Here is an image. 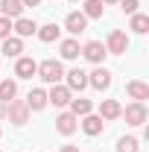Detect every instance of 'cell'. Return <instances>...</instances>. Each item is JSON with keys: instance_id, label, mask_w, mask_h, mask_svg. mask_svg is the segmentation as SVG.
<instances>
[{"instance_id": "cell-1", "label": "cell", "mask_w": 149, "mask_h": 152, "mask_svg": "<svg viewBox=\"0 0 149 152\" xmlns=\"http://www.w3.org/2000/svg\"><path fill=\"white\" fill-rule=\"evenodd\" d=\"M6 117L15 126H26L29 123V105H26V99H9L6 102Z\"/></svg>"}, {"instance_id": "cell-2", "label": "cell", "mask_w": 149, "mask_h": 152, "mask_svg": "<svg viewBox=\"0 0 149 152\" xmlns=\"http://www.w3.org/2000/svg\"><path fill=\"white\" fill-rule=\"evenodd\" d=\"M38 76H41L44 82H50V85H58L61 76H64V67H61L58 58H44V61L38 64Z\"/></svg>"}, {"instance_id": "cell-3", "label": "cell", "mask_w": 149, "mask_h": 152, "mask_svg": "<svg viewBox=\"0 0 149 152\" xmlns=\"http://www.w3.org/2000/svg\"><path fill=\"white\" fill-rule=\"evenodd\" d=\"M126 50H129V35H126L123 29H111V32H108V41H105V53L123 56Z\"/></svg>"}, {"instance_id": "cell-4", "label": "cell", "mask_w": 149, "mask_h": 152, "mask_svg": "<svg viewBox=\"0 0 149 152\" xmlns=\"http://www.w3.org/2000/svg\"><path fill=\"white\" fill-rule=\"evenodd\" d=\"M120 117H126L129 126H143V123H146V105H143V102H129V105L120 111Z\"/></svg>"}, {"instance_id": "cell-5", "label": "cell", "mask_w": 149, "mask_h": 152, "mask_svg": "<svg viewBox=\"0 0 149 152\" xmlns=\"http://www.w3.org/2000/svg\"><path fill=\"white\" fill-rule=\"evenodd\" d=\"M70 99H73V91H70L67 85H53V88H50V94H47V102H53L56 108L70 105Z\"/></svg>"}, {"instance_id": "cell-6", "label": "cell", "mask_w": 149, "mask_h": 152, "mask_svg": "<svg viewBox=\"0 0 149 152\" xmlns=\"http://www.w3.org/2000/svg\"><path fill=\"white\" fill-rule=\"evenodd\" d=\"M82 56L88 58L91 64H102V58L108 56V53H105V44H102V41H88V44L82 47Z\"/></svg>"}, {"instance_id": "cell-7", "label": "cell", "mask_w": 149, "mask_h": 152, "mask_svg": "<svg viewBox=\"0 0 149 152\" xmlns=\"http://www.w3.org/2000/svg\"><path fill=\"white\" fill-rule=\"evenodd\" d=\"M35 73H38L35 58H29V56H18V61H15V76H20V79H32Z\"/></svg>"}, {"instance_id": "cell-8", "label": "cell", "mask_w": 149, "mask_h": 152, "mask_svg": "<svg viewBox=\"0 0 149 152\" xmlns=\"http://www.w3.org/2000/svg\"><path fill=\"white\" fill-rule=\"evenodd\" d=\"M88 85H93L96 91H105V88L111 85V70L99 64V67H96L93 73H88Z\"/></svg>"}, {"instance_id": "cell-9", "label": "cell", "mask_w": 149, "mask_h": 152, "mask_svg": "<svg viewBox=\"0 0 149 152\" xmlns=\"http://www.w3.org/2000/svg\"><path fill=\"white\" fill-rule=\"evenodd\" d=\"M79 126H82V132L88 134V137H96V134H102V126H105V123H102L99 114H85Z\"/></svg>"}, {"instance_id": "cell-10", "label": "cell", "mask_w": 149, "mask_h": 152, "mask_svg": "<svg viewBox=\"0 0 149 152\" xmlns=\"http://www.w3.org/2000/svg\"><path fill=\"white\" fill-rule=\"evenodd\" d=\"M64 29H67L70 35H79V32L88 29V18H85L82 12H70V15L64 18Z\"/></svg>"}, {"instance_id": "cell-11", "label": "cell", "mask_w": 149, "mask_h": 152, "mask_svg": "<svg viewBox=\"0 0 149 152\" xmlns=\"http://www.w3.org/2000/svg\"><path fill=\"white\" fill-rule=\"evenodd\" d=\"M76 123H79V117H76V114H70V111H61L56 117V129L61 134H73L76 132Z\"/></svg>"}, {"instance_id": "cell-12", "label": "cell", "mask_w": 149, "mask_h": 152, "mask_svg": "<svg viewBox=\"0 0 149 152\" xmlns=\"http://www.w3.org/2000/svg\"><path fill=\"white\" fill-rule=\"evenodd\" d=\"M64 76H67V88H70V91H85V88H88V73H85V70L73 67L70 73H64Z\"/></svg>"}, {"instance_id": "cell-13", "label": "cell", "mask_w": 149, "mask_h": 152, "mask_svg": "<svg viewBox=\"0 0 149 152\" xmlns=\"http://www.w3.org/2000/svg\"><path fill=\"white\" fill-rule=\"evenodd\" d=\"M12 29L18 32V38H29V35H35V32H38V23H35V20H29V18H15Z\"/></svg>"}, {"instance_id": "cell-14", "label": "cell", "mask_w": 149, "mask_h": 152, "mask_svg": "<svg viewBox=\"0 0 149 152\" xmlns=\"http://www.w3.org/2000/svg\"><path fill=\"white\" fill-rule=\"evenodd\" d=\"M20 53H23V38H18V35H9V38H3V56H9V58H18Z\"/></svg>"}, {"instance_id": "cell-15", "label": "cell", "mask_w": 149, "mask_h": 152, "mask_svg": "<svg viewBox=\"0 0 149 152\" xmlns=\"http://www.w3.org/2000/svg\"><path fill=\"white\" fill-rule=\"evenodd\" d=\"M120 111H123V105H120L117 99H102V102H99V117H102V120H117Z\"/></svg>"}, {"instance_id": "cell-16", "label": "cell", "mask_w": 149, "mask_h": 152, "mask_svg": "<svg viewBox=\"0 0 149 152\" xmlns=\"http://www.w3.org/2000/svg\"><path fill=\"white\" fill-rule=\"evenodd\" d=\"M126 94H129L134 102H143V99H149V85L134 79V82H129V85H126Z\"/></svg>"}, {"instance_id": "cell-17", "label": "cell", "mask_w": 149, "mask_h": 152, "mask_svg": "<svg viewBox=\"0 0 149 152\" xmlns=\"http://www.w3.org/2000/svg\"><path fill=\"white\" fill-rule=\"evenodd\" d=\"M58 53H61V58H79V53H82V47H79V41L76 38H64L61 44H58Z\"/></svg>"}, {"instance_id": "cell-18", "label": "cell", "mask_w": 149, "mask_h": 152, "mask_svg": "<svg viewBox=\"0 0 149 152\" xmlns=\"http://www.w3.org/2000/svg\"><path fill=\"white\" fill-rule=\"evenodd\" d=\"M26 105H29V111H41L47 105V91L44 88H32L29 96H26Z\"/></svg>"}, {"instance_id": "cell-19", "label": "cell", "mask_w": 149, "mask_h": 152, "mask_svg": "<svg viewBox=\"0 0 149 152\" xmlns=\"http://www.w3.org/2000/svg\"><path fill=\"white\" fill-rule=\"evenodd\" d=\"M0 12H3V18H20V12H23V3L20 0H0Z\"/></svg>"}, {"instance_id": "cell-20", "label": "cell", "mask_w": 149, "mask_h": 152, "mask_svg": "<svg viewBox=\"0 0 149 152\" xmlns=\"http://www.w3.org/2000/svg\"><path fill=\"white\" fill-rule=\"evenodd\" d=\"M102 9H105V3L102 0H85L82 3V15L91 20V18H102Z\"/></svg>"}, {"instance_id": "cell-21", "label": "cell", "mask_w": 149, "mask_h": 152, "mask_svg": "<svg viewBox=\"0 0 149 152\" xmlns=\"http://www.w3.org/2000/svg\"><path fill=\"white\" fill-rule=\"evenodd\" d=\"M93 102L91 99H85V96H79V99H70V114H76V117H85V114H91Z\"/></svg>"}, {"instance_id": "cell-22", "label": "cell", "mask_w": 149, "mask_h": 152, "mask_svg": "<svg viewBox=\"0 0 149 152\" xmlns=\"http://www.w3.org/2000/svg\"><path fill=\"white\" fill-rule=\"evenodd\" d=\"M15 96H18V82L3 79V82H0V99H3V102H9V99H15Z\"/></svg>"}, {"instance_id": "cell-23", "label": "cell", "mask_w": 149, "mask_h": 152, "mask_svg": "<svg viewBox=\"0 0 149 152\" xmlns=\"http://www.w3.org/2000/svg\"><path fill=\"white\" fill-rule=\"evenodd\" d=\"M58 32H61V29H58L56 23H44V26L38 29V38H41L44 44H53V41L58 38Z\"/></svg>"}, {"instance_id": "cell-24", "label": "cell", "mask_w": 149, "mask_h": 152, "mask_svg": "<svg viewBox=\"0 0 149 152\" xmlns=\"http://www.w3.org/2000/svg\"><path fill=\"white\" fill-rule=\"evenodd\" d=\"M131 29H134L137 35H146V32H149V15L134 12V15H131Z\"/></svg>"}, {"instance_id": "cell-25", "label": "cell", "mask_w": 149, "mask_h": 152, "mask_svg": "<svg viewBox=\"0 0 149 152\" xmlns=\"http://www.w3.org/2000/svg\"><path fill=\"white\" fill-rule=\"evenodd\" d=\"M140 149V143H137V137H120V140H117V152H137Z\"/></svg>"}, {"instance_id": "cell-26", "label": "cell", "mask_w": 149, "mask_h": 152, "mask_svg": "<svg viewBox=\"0 0 149 152\" xmlns=\"http://www.w3.org/2000/svg\"><path fill=\"white\" fill-rule=\"evenodd\" d=\"M9 32H12V20L0 15V38H9Z\"/></svg>"}, {"instance_id": "cell-27", "label": "cell", "mask_w": 149, "mask_h": 152, "mask_svg": "<svg viewBox=\"0 0 149 152\" xmlns=\"http://www.w3.org/2000/svg\"><path fill=\"white\" fill-rule=\"evenodd\" d=\"M120 6H123L126 15H134V12H137V0H120Z\"/></svg>"}, {"instance_id": "cell-28", "label": "cell", "mask_w": 149, "mask_h": 152, "mask_svg": "<svg viewBox=\"0 0 149 152\" xmlns=\"http://www.w3.org/2000/svg\"><path fill=\"white\" fill-rule=\"evenodd\" d=\"M20 3H23V9H26V6H38L41 0H20Z\"/></svg>"}, {"instance_id": "cell-29", "label": "cell", "mask_w": 149, "mask_h": 152, "mask_svg": "<svg viewBox=\"0 0 149 152\" xmlns=\"http://www.w3.org/2000/svg\"><path fill=\"white\" fill-rule=\"evenodd\" d=\"M61 152H79V146H70L67 143V146H61Z\"/></svg>"}, {"instance_id": "cell-30", "label": "cell", "mask_w": 149, "mask_h": 152, "mask_svg": "<svg viewBox=\"0 0 149 152\" xmlns=\"http://www.w3.org/2000/svg\"><path fill=\"white\" fill-rule=\"evenodd\" d=\"M3 117H6V102L0 99V120H3Z\"/></svg>"}, {"instance_id": "cell-31", "label": "cell", "mask_w": 149, "mask_h": 152, "mask_svg": "<svg viewBox=\"0 0 149 152\" xmlns=\"http://www.w3.org/2000/svg\"><path fill=\"white\" fill-rule=\"evenodd\" d=\"M102 3H120V0H102Z\"/></svg>"}, {"instance_id": "cell-32", "label": "cell", "mask_w": 149, "mask_h": 152, "mask_svg": "<svg viewBox=\"0 0 149 152\" xmlns=\"http://www.w3.org/2000/svg\"><path fill=\"white\" fill-rule=\"evenodd\" d=\"M70 3H79V0H70Z\"/></svg>"}, {"instance_id": "cell-33", "label": "cell", "mask_w": 149, "mask_h": 152, "mask_svg": "<svg viewBox=\"0 0 149 152\" xmlns=\"http://www.w3.org/2000/svg\"><path fill=\"white\" fill-rule=\"evenodd\" d=\"M0 134H3V132H0Z\"/></svg>"}]
</instances>
